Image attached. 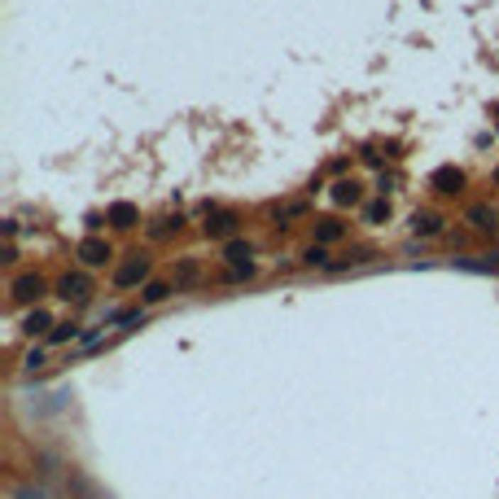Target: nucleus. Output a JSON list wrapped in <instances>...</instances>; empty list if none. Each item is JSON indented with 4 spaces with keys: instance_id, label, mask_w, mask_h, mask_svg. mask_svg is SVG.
<instances>
[{
    "instance_id": "1",
    "label": "nucleus",
    "mask_w": 499,
    "mask_h": 499,
    "mask_svg": "<svg viewBox=\"0 0 499 499\" xmlns=\"http://www.w3.org/2000/svg\"><path fill=\"white\" fill-rule=\"evenodd\" d=\"M149 272H153V258L145 254V250H131L119 268H114V289H145L149 285Z\"/></svg>"
},
{
    "instance_id": "2",
    "label": "nucleus",
    "mask_w": 499,
    "mask_h": 499,
    "mask_svg": "<svg viewBox=\"0 0 499 499\" xmlns=\"http://www.w3.org/2000/svg\"><path fill=\"white\" fill-rule=\"evenodd\" d=\"M53 294H57L62 302H75V307H84L92 294H97V289H92V276L88 272H66L57 285H53Z\"/></svg>"
},
{
    "instance_id": "3",
    "label": "nucleus",
    "mask_w": 499,
    "mask_h": 499,
    "mask_svg": "<svg viewBox=\"0 0 499 499\" xmlns=\"http://www.w3.org/2000/svg\"><path fill=\"white\" fill-rule=\"evenodd\" d=\"M236 228H241V215H236V210H210L206 206V224H202L206 236H215V241H232Z\"/></svg>"
},
{
    "instance_id": "4",
    "label": "nucleus",
    "mask_w": 499,
    "mask_h": 499,
    "mask_svg": "<svg viewBox=\"0 0 499 499\" xmlns=\"http://www.w3.org/2000/svg\"><path fill=\"white\" fill-rule=\"evenodd\" d=\"M48 294V285H44V276L40 272H22L13 285H9V298L18 302V307H26V302H40Z\"/></svg>"
},
{
    "instance_id": "5",
    "label": "nucleus",
    "mask_w": 499,
    "mask_h": 499,
    "mask_svg": "<svg viewBox=\"0 0 499 499\" xmlns=\"http://www.w3.org/2000/svg\"><path fill=\"white\" fill-rule=\"evenodd\" d=\"M75 258L84 263V268H105V263L114 258V250H110V241H105V236H84V241H79V250H75Z\"/></svg>"
},
{
    "instance_id": "6",
    "label": "nucleus",
    "mask_w": 499,
    "mask_h": 499,
    "mask_svg": "<svg viewBox=\"0 0 499 499\" xmlns=\"http://www.w3.org/2000/svg\"><path fill=\"white\" fill-rule=\"evenodd\" d=\"M429 189L442 193V197H456V193L464 189V171H460V167H438V171L429 175Z\"/></svg>"
},
{
    "instance_id": "7",
    "label": "nucleus",
    "mask_w": 499,
    "mask_h": 499,
    "mask_svg": "<svg viewBox=\"0 0 499 499\" xmlns=\"http://www.w3.org/2000/svg\"><path fill=\"white\" fill-rule=\"evenodd\" d=\"M105 224L119 228V232H127V228L141 224V210L131 206V202H110V210H105Z\"/></svg>"
},
{
    "instance_id": "8",
    "label": "nucleus",
    "mask_w": 499,
    "mask_h": 499,
    "mask_svg": "<svg viewBox=\"0 0 499 499\" xmlns=\"http://www.w3.org/2000/svg\"><path fill=\"white\" fill-rule=\"evenodd\" d=\"M464 224H468L473 232H499V215H495L490 206H482V202L464 210Z\"/></svg>"
},
{
    "instance_id": "9",
    "label": "nucleus",
    "mask_w": 499,
    "mask_h": 499,
    "mask_svg": "<svg viewBox=\"0 0 499 499\" xmlns=\"http://www.w3.org/2000/svg\"><path fill=\"white\" fill-rule=\"evenodd\" d=\"M329 197H333V206H359L363 202V184L359 180H337L329 189Z\"/></svg>"
},
{
    "instance_id": "10",
    "label": "nucleus",
    "mask_w": 499,
    "mask_h": 499,
    "mask_svg": "<svg viewBox=\"0 0 499 499\" xmlns=\"http://www.w3.org/2000/svg\"><path fill=\"white\" fill-rule=\"evenodd\" d=\"M442 228H446V219L438 215V210H416L412 215V232L416 236H442Z\"/></svg>"
},
{
    "instance_id": "11",
    "label": "nucleus",
    "mask_w": 499,
    "mask_h": 499,
    "mask_svg": "<svg viewBox=\"0 0 499 499\" xmlns=\"http://www.w3.org/2000/svg\"><path fill=\"white\" fill-rule=\"evenodd\" d=\"M341 236H346V224H341L337 215L315 219V246H333V241H341Z\"/></svg>"
},
{
    "instance_id": "12",
    "label": "nucleus",
    "mask_w": 499,
    "mask_h": 499,
    "mask_svg": "<svg viewBox=\"0 0 499 499\" xmlns=\"http://www.w3.org/2000/svg\"><path fill=\"white\" fill-rule=\"evenodd\" d=\"M202 280V263L193 258V254H184L180 263H175V289H189V285H197Z\"/></svg>"
},
{
    "instance_id": "13",
    "label": "nucleus",
    "mask_w": 499,
    "mask_h": 499,
    "mask_svg": "<svg viewBox=\"0 0 499 499\" xmlns=\"http://www.w3.org/2000/svg\"><path fill=\"white\" fill-rule=\"evenodd\" d=\"M224 258H228V268H241V263H250V258H254V246H250V241H241V236H232V241L224 246Z\"/></svg>"
},
{
    "instance_id": "14",
    "label": "nucleus",
    "mask_w": 499,
    "mask_h": 499,
    "mask_svg": "<svg viewBox=\"0 0 499 499\" xmlns=\"http://www.w3.org/2000/svg\"><path fill=\"white\" fill-rule=\"evenodd\" d=\"M171 280H149L145 289H141V307H158V302H167L171 298Z\"/></svg>"
},
{
    "instance_id": "15",
    "label": "nucleus",
    "mask_w": 499,
    "mask_h": 499,
    "mask_svg": "<svg viewBox=\"0 0 499 499\" xmlns=\"http://www.w3.org/2000/svg\"><path fill=\"white\" fill-rule=\"evenodd\" d=\"M22 333H26V337H35V333H44V337H48V333H53V315H48L44 307H35V311L22 320Z\"/></svg>"
},
{
    "instance_id": "16",
    "label": "nucleus",
    "mask_w": 499,
    "mask_h": 499,
    "mask_svg": "<svg viewBox=\"0 0 499 499\" xmlns=\"http://www.w3.org/2000/svg\"><path fill=\"white\" fill-rule=\"evenodd\" d=\"M359 215H363V224H385L390 219V197H373V202H363V210H359Z\"/></svg>"
},
{
    "instance_id": "17",
    "label": "nucleus",
    "mask_w": 499,
    "mask_h": 499,
    "mask_svg": "<svg viewBox=\"0 0 499 499\" xmlns=\"http://www.w3.org/2000/svg\"><path fill=\"white\" fill-rule=\"evenodd\" d=\"M79 337H84V329H79L75 320H62V324H53L48 346H66V341H79Z\"/></svg>"
},
{
    "instance_id": "18",
    "label": "nucleus",
    "mask_w": 499,
    "mask_h": 499,
    "mask_svg": "<svg viewBox=\"0 0 499 499\" xmlns=\"http://www.w3.org/2000/svg\"><path fill=\"white\" fill-rule=\"evenodd\" d=\"M302 215H307V202H285V206H276V210H272V219H276L280 228H289V224L302 219Z\"/></svg>"
},
{
    "instance_id": "19",
    "label": "nucleus",
    "mask_w": 499,
    "mask_h": 499,
    "mask_svg": "<svg viewBox=\"0 0 499 499\" xmlns=\"http://www.w3.org/2000/svg\"><path fill=\"white\" fill-rule=\"evenodd\" d=\"M298 258H302V268H324V272L333 268V258H329V246H307V250H302Z\"/></svg>"
},
{
    "instance_id": "20",
    "label": "nucleus",
    "mask_w": 499,
    "mask_h": 499,
    "mask_svg": "<svg viewBox=\"0 0 499 499\" xmlns=\"http://www.w3.org/2000/svg\"><path fill=\"white\" fill-rule=\"evenodd\" d=\"M180 224H184L180 215H163V219H153V224H149V236H153V241H167L171 232H180Z\"/></svg>"
},
{
    "instance_id": "21",
    "label": "nucleus",
    "mask_w": 499,
    "mask_h": 499,
    "mask_svg": "<svg viewBox=\"0 0 499 499\" xmlns=\"http://www.w3.org/2000/svg\"><path fill=\"white\" fill-rule=\"evenodd\" d=\"M9 499H53V486L48 482H26V486H13Z\"/></svg>"
},
{
    "instance_id": "22",
    "label": "nucleus",
    "mask_w": 499,
    "mask_h": 499,
    "mask_svg": "<svg viewBox=\"0 0 499 499\" xmlns=\"http://www.w3.org/2000/svg\"><path fill=\"white\" fill-rule=\"evenodd\" d=\"M254 272H258L254 263H241V268H228V272H224V280H228V285H241V280H250Z\"/></svg>"
},
{
    "instance_id": "23",
    "label": "nucleus",
    "mask_w": 499,
    "mask_h": 499,
    "mask_svg": "<svg viewBox=\"0 0 499 499\" xmlns=\"http://www.w3.org/2000/svg\"><path fill=\"white\" fill-rule=\"evenodd\" d=\"M40 368H44V346L26 351V359H22V373H40Z\"/></svg>"
},
{
    "instance_id": "24",
    "label": "nucleus",
    "mask_w": 499,
    "mask_h": 499,
    "mask_svg": "<svg viewBox=\"0 0 499 499\" xmlns=\"http://www.w3.org/2000/svg\"><path fill=\"white\" fill-rule=\"evenodd\" d=\"M495 184H499V167H495Z\"/></svg>"
}]
</instances>
